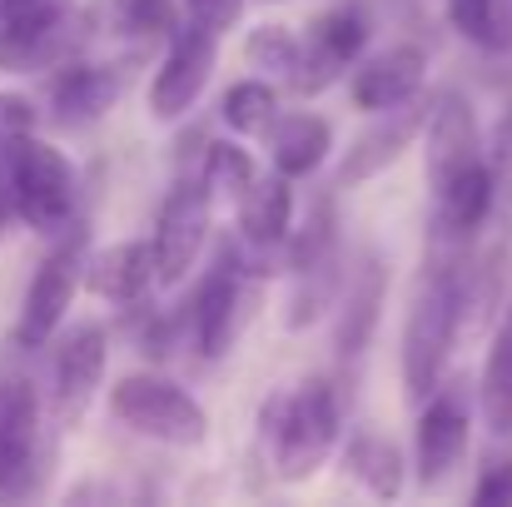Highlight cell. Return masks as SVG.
<instances>
[{"mask_svg": "<svg viewBox=\"0 0 512 507\" xmlns=\"http://www.w3.org/2000/svg\"><path fill=\"white\" fill-rule=\"evenodd\" d=\"M259 433L274 453L279 478L304 483L329 463V453L339 443V393L324 378H309L294 393H274L259 408Z\"/></svg>", "mask_w": 512, "mask_h": 507, "instance_id": "6da1fadb", "label": "cell"}, {"mask_svg": "<svg viewBox=\"0 0 512 507\" xmlns=\"http://www.w3.org/2000/svg\"><path fill=\"white\" fill-rule=\"evenodd\" d=\"M463 319H468L463 274L453 264H433L418 279L408 319H403V388L413 403H423L443 383V368H448V353H453Z\"/></svg>", "mask_w": 512, "mask_h": 507, "instance_id": "7a4b0ae2", "label": "cell"}, {"mask_svg": "<svg viewBox=\"0 0 512 507\" xmlns=\"http://www.w3.org/2000/svg\"><path fill=\"white\" fill-rule=\"evenodd\" d=\"M110 413L135 428L140 438H155L165 448H199L209 438V413L194 393L160 373H130L110 388Z\"/></svg>", "mask_w": 512, "mask_h": 507, "instance_id": "3957f363", "label": "cell"}, {"mask_svg": "<svg viewBox=\"0 0 512 507\" xmlns=\"http://www.w3.org/2000/svg\"><path fill=\"white\" fill-rule=\"evenodd\" d=\"M75 194H80L75 169L50 140H35L30 130L10 145V214L15 219H25L40 234H60L75 214Z\"/></svg>", "mask_w": 512, "mask_h": 507, "instance_id": "277c9868", "label": "cell"}, {"mask_svg": "<svg viewBox=\"0 0 512 507\" xmlns=\"http://www.w3.org/2000/svg\"><path fill=\"white\" fill-rule=\"evenodd\" d=\"M40 393L25 373H0V503H25L40 488Z\"/></svg>", "mask_w": 512, "mask_h": 507, "instance_id": "5b68a950", "label": "cell"}, {"mask_svg": "<svg viewBox=\"0 0 512 507\" xmlns=\"http://www.w3.org/2000/svg\"><path fill=\"white\" fill-rule=\"evenodd\" d=\"M85 279V234H65L35 269L25 299H20V319H15V348H45L50 338L60 334L70 299Z\"/></svg>", "mask_w": 512, "mask_h": 507, "instance_id": "8992f818", "label": "cell"}, {"mask_svg": "<svg viewBox=\"0 0 512 507\" xmlns=\"http://www.w3.org/2000/svg\"><path fill=\"white\" fill-rule=\"evenodd\" d=\"M214 60H219V30L199 25L194 15L179 20L170 30V50L150 80V115L155 120H179L194 110V100L204 95L209 75H214Z\"/></svg>", "mask_w": 512, "mask_h": 507, "instance_id": "52a82bcc", "label": "cell"}, {"mask_svg": "<svg viewBox=\"0 0 512 507\" xmlns=\"http://www.w3.org/2000/svg\"><path fill=\"white\" fill-rule=\"evenodd\" d=\"M209 184H174L170 199L160 204V219H155V279L160 284H184V274L199 264V249L209 239Z\"/></svg>", "mask_w": 512, "mask_h": 507, "instance_id": "ba28073f", "label": "cell"}, {"mask_svg": "<svg viewBox=\"0 0 512 507\" xmlns=\"http://www.w3.org/2000/svg\"><path fill=\"white\" fill-rule=\"evenodd\" d=\"M110 363V338L100 324H75L70 334L55 343V368H50V408L60 428H75L105 378Z\"/></svg>", "mask_w": 512, "mask_h": 507, "instance_id": "9c48e42d", "label": "cell"}, {"mask_svg": "<svg viewBox=\"0 0 512 507\" xmlns=\"http://www.w3.org/2000/svg\"><path fill=\"white\" fill-rule=\"evenodd\" d=\"M423 160H428V189L438 194L453 174H463L468 165L483 160V140H478V120H473V105L458 95V90H438L428 105H423Z\"/></svg>", "mask_w": 512, "mask_h": 507, "instance_id": "30bf717a", "label": "cell"}, {"mask_svg": "<svg viewBox=\"0 0 512 507\" xmlns=\"http://www.w3.org/2000/svg\"><path fill=\"white\" fill-rule=\"evenodd\" d=\"M363 45H368V15L358 5H334V10L314 15L309 35H304V60H299L294 90L319 95L329 80H339L343 70L363 55Z\"/></svg>", "mask_w": 512, "mask_h": 507, "instance_id": "8fae6325", "label": "cell"}, {"mask_svg": "<svg viewBox=\"0 0 512 507\" xmlns=\"http://www.w3.org/2000/svg\"><path fill=\"white\" fill-rule=\"evenodd\" d=\"M468 448V403L458 388H433L423 398V413H418V433H413V468H418V483L423 488H438L458 458Z\"/></svg>", "mask_w": 512, "mask_h": 507, "instance_id": "7c38bea8", "label": "cell"}, {"mask_svg": "<svg viewBox=\"0 0 512 507\" xmlns=\"http://www.w3.org/2000/svg\"><path fill=\"white\" fill-rule=\"evenodd\" d=\"M423 75H428V55L418 45H388V50H378L373 60H363L353 70L348 95H353L358 110L383 115V110H398V105L418 100Z\"/></svg>", "mask_w": 512, "mask_h": 507, "instance_id": "4fadbf2b", "label": "cell"}, {"mask_svg": "<svg viewBox=\"0 0 512 507\" xmlns=\"http://www.w3.org/2000/svg\"><path fill=\"white\" fill-rule=\"evenodd\" d=\"M125 90V75L115 65H90V60H70V65H55L50 75V110H55V125L65 130H80V125H95Z\"/></svg>", "mask_w": 512, "mask_h": 507, "instance_id": "5bb4252c", "label": "cell"}, {"mask_svg": "<svg viewBox=\"0 0 512 507\" xmlns=\"http://www.w3.org/2000/svg\"><path fill=\"white\" fill-rule=\"evenodd\" d=\"M234 319H239V259L224 249L219 264L199 279L194 289V304H189V329L204 358H219L229 353L234 343Z\"/></svg>", "mask_w": 512, "mask_h": 507, "instance_id": "9a60e30c", "label": "cell"}, {"mask_svg": "<svg viewBox=\"0 0 512 507\" xmlns=\"http://www.w3.org/2000/svg\"><path fill=\"white\" fill-rule=\"evenodd\" d=\"M418 130H423V110L413 100L398 105V110H383V120L348 145V155H343V165H339V189H358L363 179H373L378 169H388L418 140Z\"/></svg>", "mask_w": 512, "mask_h": 507, "instance_id": "2e32d148", "label": "cell"}, {"mask_svg": "<svg viewBox=\"0 0 512 507\" xmlns=\"http://www.w3.org/2000/svg\"><path fill=\"white\" fill-rule=\"evenodd\" d=\"M150 284H155V249L145 239H125V244H110L85 259V289L95 299L135 304V299H145Z\"/></svg>", "mask_w": 512, "mask_h": 507, "instance_id": "e0dca14e", "label": "cell"}, {"mask_svg": "<svg viewBox=\"0 0 512 507\" xmlns=\"http://www.w3.org/2000/svg\"><path fill=\"white\" fill-rule=\"evenodd\" d=\"M264 135H269L274 169H279L284 179H304V174H314V169L329 160V150H334V125H329L324 115H314V110L284 115V120H274Z\"/></svg>", "mask_w": 512, "mask_h": 507, "instance_id": "ac0fdd59", "label": "cell"}, {"mask_svg": "<svg viewBox=\"0 0 512 507\" xmlns=\"http://www.w3.org/2000/svg\"><path fill=\"white\" fill-rule=\"evenodd\" d=\"M239 229L254 249H274L289 239L294 229V189L289 179L274 169V174H254V184L239 194Z\"/></svg>", "mask_w": 512, "mask_h": 507, "instance_id": "d6986e66", "label": "cell"}, {"mask_svg": "<svg viewBox=\"0 0 512 507\" xmlns=\"http://www.w3.org/2000/svg\"><path fill=\"white\" fill-rule=\"evenodd\" d=\"M433 199H438V229L448 239H473L483 229V219L493 214V204H498L488 160H478V165H468L463 174H453Z\"/></svg>", "mask_w": 512, "mask_h": 507, "instance_id": "ffe728a7", "label": "cell"}, {"mask_svg": "<svg viewBox=\"0 0 512 507\" xmlns=\"http://www.w3.org/2000/svg\"><path fill=\"white\" fill-rule=\"evenodd\" d=\"M383 289H388V269L378 254H363L358 269L348 274V294H343L339 314V353L358 358L368 348V338L378 329V309H383Z\"/></svg>", "mask_w": 512, "mask_h": 507, "instance_id": "44dd1931", "label": "cell"}, {"mask_svg": "<svg viewBox=\"0 0 512 507\" xmlns=\"http://www.w3.org/2000/svg\"><path fill=\"white\" fill-rule=\"evenodd\" d=\"M478 398H483V423H488L498 438H512V309H508V319L498 324L493 348H488V358H483Z\"/></svg>", "mask_w": 512, "mask_h": 507, "instance_id": "7402d4cb", "label": "cell"}, {"mask_svg": "<svg viewBox=\"0 0 512 507\" xmlns=\"http://www.w3.org/2000/svg\"><path fill=\"white\" fill-rule=\"evenodd\" d=\"M343 473H353L373 498H398L403 493V453L378 438V433H358L343 448Z\"/></svg>", "mask_w": 512, "mask_h": 507, "instance_id": "603a6c76", "label": "cell"}, {"mask_svg": "<svg viewBox=\"0 0 512 507\" xmlns=\"http://www.w3.org/2000/svg\"><path fill=\"white\" fill-rule=\"evenodd\" d=\"M219 120L234 135H264L279 120V90L269 80H234L219 100Z\"/></svg>", "mask_w": 512, "mask_h": 507, "instance_id": "cb8c5ba5", "label": "cell"}, {"mask_svg": "<svg viewBox=\"0 0 512 507\" xmlns=\"http://www.w3.org/2000/svg\"><path fill=\"white\" fill-rule=\"evenodd\" d=\"M289 234H294V229H289ZM284 244H289V269H294V274L329 264V259H334V249H339V219H334V199H329V194H324V199H314V209H309L304 229H299L294 239H284Z\"/></svg>", "mask_w": 512, "mask_h": 507, "instance_id": "d4e9b609", "label": "cell"}, {"mask_svg": "<svg viewBox=\"0 0 512 507\" xmlns=\"http://www.w3.org/2000/svg\"><path fill=\"white\" fill-rule=\"evenodd\" d=\"M448 20L463 40L483 45V50H508L512 45V20L503 15V0H443Z\"/></svg>", "mask_w": 512, "mask_h": 507, "instance_id": "484cf974", "label": "cell"}, {"mask_svg": "<svg viewBox=\"0 0 512 507\" xmlns=\"http://www.w3.org/2000/svg\"><path fill=\"white\" fill-rule=\"evenodd\" d=\"M244 60H249L254 70H274V75H284V80L294 85L299 60H304V40H299L289 25H259V30H249V40H244Z\"/></svg>", "mask_w": 512, "mask_h": 507, "instance_id": "4316f807", "label": "cell"}, {"mask_svg": "<svg viewBox=\"0 0 512 507\" xmlns=\"http://www.w3.org/2000/svg\"><path fill=\"white\" fill-rule=\"evenodd\" d=\"M254 160H249V150H239V145H229V140H219V145H209V155H204V184H209V194H229V199H239L249 184H254Z\"/></svg>", "mask_w": 512, "mask_h": 507, "instance_id": "83f0119b", "label": "cell"}, {"mask_svg": "<svg viewBox=\"0 0 512 507\" xmlns=\"http://www.w3.org/2000/svg\"><path fill=\"white\" fill-rule=\"evenodd\" d=\"M35 130V110L25 95H0V224L10 219V145Z\"/></svg>", "mask_w": 512, "mask_h": 507, "instance_id": "f1b7e54d", "label": "cell"}, {"mask_svg": "<svg viewBox=\"0 0 512 507\" xmlns=\"http://www.w3.org/2000/svg\"><path fill=\"white\" fill-rule=\"evenodd\" d=\"M110 20L125 35H170L174 25H179L170 0H115L110 5Z\"/></svg>", "mask_w": 512, "mask_h": 507, "instance_id": "f546056e", "label": "cell"}, {"mask_svg": "<svg viewBox=\"0 0 512 507\" xmlns=\"http://www.w3.org/2000/svg\"><path fill=\"white\" fill-rule=\"evenodd\" d=\"M488 169H493V189H498V199H508V204H512V105L503 110V120H498Z\"/></svg>", "mask_w": 512, "mask_h": 507, "instance_id": "4dcf8cb0", "label": "cell"}, {"mask_svg": "<svg viewBox=\"0 0 512 507\" xmlns=\"http://www.w3.org/2000/svg\"><path fill=\"white\" fill-rule=\"evenodd\" d=\"M184 10H189L199 25H209V30H229V25H239L244 0H184Z\"/></svg>", "mask_w": 512, "mask_h": 507, "instance_id": "1f68e13d", "label": "cell"}, {"mask_svg": "<svg viewBox=\"0 0 512 507\" xmlns=\"http://www.w3.org/2000/svg\"><path fill=\"white\" fill-rule=\"evenodd\" d=\"M473 503H483V507H508L512 503V463H493V468L478 478Z\"/></svg>", "mask_w": 512, "mask_h": 507, "instance_id": "d6a6232c", "label": "cell"}]
</instances>
